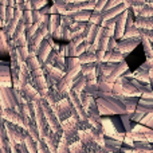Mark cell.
Wrapping results in <instances>:
<instances>
[{
  "mask_svg": "<svg viewBox=\"0 0 153 153\" xmlns=\"http://www.w3.org/2000/svg\"><path fill=\"white\" fill-rule=\"evenodd\" d=\"M7 51H8V46H7V39H5V34L3 31H0V55H3Z\"/></svg>",
  "mask_w": 153,
  "mask_h": 153,
  "instance_id": "obj_1",
  "label": "cell"
},
{
  "mask_svg": "<svg viewBox=\"0 0 153 153\" xmlns=\"http://www.w3.org/2000/svg\"><path fill=\"white\" fill-rule=\"evenodd\" d=\"M16 51H19V53H20L22 59H27V58H28V50H27L26 47H18V50H16Z\"/></svg>",
  "mask_w": 153,
  "mask_h": 153,
  "instance_id": "obj_2",
  "label": "cell"
},
{
  "mask_svg": "<svg viewBox=\"0 0 153 153\" xmlns=\"http://www.w3.org/2000/svg\"><path fill=\"white\" fill-rule=\"evenodd\" d=\"M0 20H1V19H0ZM0 26H1V23H0Z\"/></svg>",
  "mask_w": 153,
  "mask_h": 153,
  "instance_id": "obj_3",
  "label": "cell"
}]
</instances>
